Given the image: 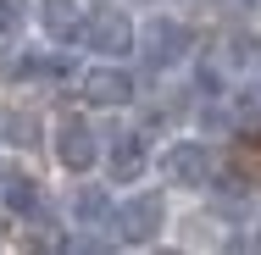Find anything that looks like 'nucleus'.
<instances>
[{
    "label": "nucleus",
    "instance_id": "obj_11",
    "mask_svg": "<svg viewBox=\"0 0 261 255\" xmlns=\"http://www.w3.org/2000/svg\"><path fill=\"white\" fill-rule=\"evenodd\" d=\"M228 117L233 122H261V78H245V83H228Z\"/></svg>",
    "mask_w": 261,
    "mask_h": 255
},
{
    "label": "nucleus",
    "instance_id": "obj_2",
    "mask_svg": "<svg viewBox=\"0 0 261 255\" xmlns=\"http://www.w3.org/2000/svg\"><path fill=\"white\" fill-rule=\"evenodd\" d=\"M150 172H156V183L167 194H206L217 183V145L200 139V133H178L156 150Z\"/></svg>",
    "mask_w": 261,
    "mask_h": 255
},
{
    "label": "nucleus",
    "instance_id": "obj_4",
    "mask_svg": "<svg viewBox=\"0 0 261 255\" xmlns=\"http://www.w3.org/2000/svg\"><path fill=\"white\" fill-rule=\"evenodd\" d=\"M134 55L150 67V72H178L195 61V28L178 17V11H150L139 22V39H134Z\"/></svg>",
    "mask_w": 261,
    "mask_h": 255
},
{
    "label": "nucleus",
    "instance_id": "obj_7",
    "mask_svg": "<svg viewBox=\"0 0 261 255\" xmlns=\"http://www.w3.org/2000/svg\"><path fill=\"white\" fill-rule=\"evenodd\" d=\"M78 95L89 111H128L139 100V78H134L128 61H89L78 72Z\"/></svg>",
    "mask_w": 261,
    "mask_h": 255
},
{
    "label": "nucleus",
    "instance_id": "obj_14",
    "mask_svg": "<svg viewBox=\"0 0 261 255\" xmlns=\"http://www.w3.org/2000/svg\"><path fill=\"white\" fill-rule=\"evenodd\" d=\"M17 172H22V161H17V155H6V150H0V194H6L11 183H17Z\"/></svg>",
    "mask_w": 261,
    "mask_h": 255
},
{
    "label": "nucleus",
    "instance_id": "obj_5",
    "mask_svg": "<svg viewBox=\"0 0 261 255\" xmlns=\"http://www.w3.org/2000/svg\"><path fill=\"white\" fill-rule=\"evenodd\" d=\"M134 39H139V17L128 11V0H100L84 17L78 50H89L95 61H134Z\"/></svg>",
    "mask_w": 261,
    "mask_h": 255
},
{
    "label": "nucleus",
    "instance_id": "obj_12",
    "mask_svg": "<svg viewBox=\"0 0 261 255\" xmlns=\"http://www.w3.org/2000/svg\"><path fill=\"white\" fill-rule=\"evenodd\" d=\"M34 133H45L34 111H22V105H17V111H0V139H6V145L22 150V145H34Z\"/></svg>",
    "mask_w": 261,
    "mask_h": 255
},
{
    "label": "nucleus",
    "instance_id": "obj_10",
    "mask_svg": "<svg viewBox=\"0 0 261 255\" xmlns=\"http://www.w3.org/2000/svg\"><path fill=\"white\" fill-rule=\"evenodd\" d=\"M111 183H89V178H72V189H67V228H106V216H111Z\"/></svg>",
    "mask_w": 261,
    "mask_h": 255
},
{
    "label": "nucleus",
    "instance_id": "obj_15",
    "mask_svg": "<svg viewBox=\"0 0 261 255\" xmlns=\"http://www.w3.org/2000/svg\"><path fill=\"white\" fill-rule=\"evenodd\" d=\"M128 6H161V0H128Z\"/></svg>",
    "mask_w": 261,
    "mask_h": 255
},
{
    "label": "nucleus",
    "instance_id": "obj_1",
    "mask_svg": "<svg viewBox=\"0 0 261 255\" xmlns=\"http://www.w3.org/2000/svg\"><path fill=\"white\" fill-rule=\"evenodd\" d=\"M167 228H172V200H167L161 183L156 189H145V183L122 189L111 200V216H106V239L117 250H150L167 239Z\"/></svg>",
    "mask_w": 261,
    "mask_h": 255
},
{
    "label": "nucleus",
    "instance_id": "obj_13",
    "mask_svg": "<svg viewBox=\"0 0 261 255\" xmlns=\"http://www.w3.org/2000/svg\"><path fill=\"white\" fill-rule=\"evenodd\" d=\"M22 17H28L22 0H0V39H11V34L22 28Z\"/></svg>",
    "mask_w": 261,
    "mask_h": 255
},
{
    "label": "nucleus",
    "instance_id": "obj_9",
    "mask_svg": "<svg viewBox=\"0 0 261 255\" xmlns=\"http://www.w3.org/2000/svg\"><path fill=\"white\" fill-rule=\"evenodd\" d=\"M67 72H72V61L61 45H22L6 55V78H17V83H56Z\"/></svg>",
    "mask_w": 261,
    "mask_h": 255
},
{
    "label": "nucleus",
    "instance_id": "obj_3",
    "mask_svg": "<svg viewBox=\"0 0 261 255\" xmlns=\"http://www.w3.org/2000/svg\"><path fill=\"white\" fill-rule=\"evenodd\" d=\"M45 145L61 178H95L100 172V128L89 122V111H61L45 122Z\"/></svg>",
    "mask_w": 261,
    "mask_h": 255
},
{
    "label": "nucleus",
    "instance_id": "obj_6",
    "mask_svg": "<svg viewBox=\"0 0 261 255\" xmlns=\"http://www.w3.org/2000/svg\"><path fill=\"white\" fill-rule=\"evenodd\" d=\"M150 161H156V139H150L145 128H134V122L111 128V133L100 139V172H106L111 189L145 183V178H150Z\"/></svg>",
    "mask_w": 261,
    "mask_h": 255
},
{
    "label": "nucleus",
    "instance_id": "obj_8",
    "mask_svg": "<svg viewBox=\"0 0 261 255\" xmlns=\"http://www.w3.org/2000/svg\"><path fill=\"white\" fill-rule=\"evenodd\" d=\"M28 17H34V28H39V39H45V45L72 50V45H78V34H84L89 0H34V6H28Z\"/></svg>",
    "mask_w": 261,
    "mask_h": 255
}]
</instances>
